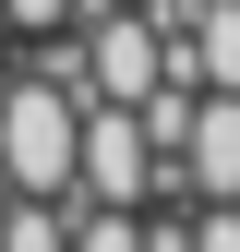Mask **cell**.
Masks as SVG:
<instances>
[{
  "mask_svg": "<svg viewBox=\"0 0 240 252\" xmlns=\"http://www.w3.org/2000/svg\"><path fill=\"white\" fill-rule=\"evenodd\" d=\"M180 180H192V204H240V84H204V96H192Z\"/></svg>",
  "mask_w": 240,
  "mask_h": 252,
  "instance_id": "4",
  "label": "cell"
},
{
  "mask_svg": "<svg viewBox=\"0 0 240 252\" xmlns=\"http://www.w3.org/2000/svg\"><path fill=\"white\" fill-rule=\"evenodd\" d=\"M144 192H156L144 120L120 96H84V120H72V204H144Z\"/></svg>",
  "mask_w": 240,
  "mask_h": 252,
  "instance_id": "2",
  "label": "cell"
},
{
  "mask_svg": "<svg viewBox=\"0 0 240 252\" xmlns=\"http://www.w3.org/2000/svg\"><path fill=\"white\" fill-rule=\"evenodd\" d=\"M192 252H240V204H192Z\"/></svg>",
  "mask_w": 240,
  "mask_h": 252,
  "instance_id": "8",
  "label": "cell"
},
{
  "mask_svg": "<svg viewBox=\"0 0 240 252\" xmlns=\"http://www.w3.org/2000/svg\"><path fill=\"white\" fill-rule=\"evenodd\" d=\"M180 48H192V72H204V84H240V0H192Z\"/></svg>",
  "mask_w": 240,
  "mask_h": 252,
  "instance_id": "5",
  "label": "cell"
},
{
  "mask_svg": "<svg viewBox=\"0 0 240 252\" xmlns=\"http://www.w3.org/2000/svg\"><path fill=\"white\" fill-rule=\"evenodd\" d=\"M72 120H84V96H60V84H36V72L0 84V180L72 204Z\"/></svg>",
  "mask_w": 240,
  "mask_h": 252,
  "instance_id": "1",
  "label": "cell"
},
{
  "mask_svg": "<svg viewBox=\"0 0 240 252\" xmlns=\"http://www.w3.org/2000/svg\"><path fill=\"white\" fill-rule=\"evenodd\" d=\"M60 240H72V204L60 192H12L0 204V252H60Z\"/></svg>",
  "mask_w": 240,
  "mask_h": 252,
  "instance_id": "6",
  "label": "cell"
},
{
  "mask_svg": "<svg viewBox=\"0 0 240 252\" xmlns=\"http://www.w3.org/2000/svg\"><path fill=\"white\" fill-rule=\"evenodd\" d=\"M60 252H144V216L132 204H72V240Z\"/></svg>",
  "mask_w": 240,
  "mask_h": 252,
  "instance_id": "7",
  "label": "cell"
},
{
  "mask_svg": "<svg viewBox=\"0 0 240 252\" xmlns=\"http://www.w3.org/2000/svg\"><path fill=\"white\" fill-rule=\"evenodd\" d=\"M72 36H84V96H120V108H132L144 84H156V60H168V36H156L144 0H96Z\"/></svg>",
  "mask_w": 240,
  "mask_h": 252,
  "instance_id": "3",
  "label": "cell"
}]
</instances>
